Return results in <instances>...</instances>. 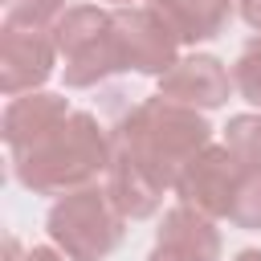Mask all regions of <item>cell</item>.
Here are the masks:
<instances>
[{
	"mask_svg": "<svg viewBox=\"0 0 261 261\" xmlns=\"http://www.w3.org/2000/svg\"><path fill=\"white\" fill-rule=\"evenodd\" d=\"M147 261H220V232L216 220L175 204L163 212L159 232H155V249Z\"/></svg>",
	"mask_w": 261,
	"mask_h": 261,
	"instance_id": "cell-9",
	"label": "cell"
},
{
	"mask_svg": "<svg viewBox=\"0 0 261 261\" xmlns=\"http://www.w3.org/2000/svg\"><path fill=\"white\" fill-rule=\"evenodd\" d=\"M224 143L245 163H261V114H237V118H228Z\"/></svg>",
	"mask_w": 261,
	"mask_h": 261,
	"instance_id": "cell-15",
	"label": "cell"
},
{
	"mask_svg": "<svg viewBox=\"0 0 261 261\" xmlns=\"http://www.w3.org/2000/svg\"><path fill=\"white\" fill-rule=\"evenodd\" d=\"M232 90V69H224V61L212 53L179 57L167 73H159V94L192 110H216L228 102Z\"/></svg>",
	"mask_w": 261,
	"mask_h": 261,
	"instance_id": "cell-8",
	"label": "cell"
},
{
	"mask_svg": "<svg viewBox=\"0 0 261 261\" xmlns=\"http://www.w3.org/2000/svg\"><path fill=\"white\" fill-rule=\"evenodd\" d=\"M232 86L237 94L261 110V37H249L232 61Z\"/></svg>",
	"mask_w": 261,
	"mask_h": 261,
	"instance_id": "cell-14",
	"label": "cell"
},
{
	"mask_svg": "<svg viewBox=\"0 0 261 261\" xmlns=\"http://www.w3.org/2000/svg\"><path fill=\"white\" fill-rule=\"evenodd\" d=\"M106 4H114V8H122V4H151V0H106Z\"/></svg>",
	"mask_w": 261,
	"mask_h": 261,
	"instance_id": "cell-19",
	"label": "cell"
},
{
	"mask_svg": "<svg viewBox=\"0 0 261 261\" xmlns=\"http://www.w3.org/2000/svg\"><path fill=\"white\" fill-rule=\"evenodd\" d=\"M208 143L212 126L200 110L163 94L143 98L110 130V167L102 188L126 220H147L163 208V196L175 192L179 171Z\"/></svg>",
	"mask_w": 261,
	"mask_h": 261,
	"instance_id": "cell-1",
	"label": "cell"
},
{
	"mask_svg": "<svg viewBox=\"0 0 261 261\" xmlns=\"http://www.w3.org/2000/svg\"><path fill=\"white\" fill-rule=\"evenodd\" d=\"M65 114H69V98H61V94L29 90V94L8 98V106H4V114H0L4 147H8V151H16V147L33 143V139H37V135H45L49 126H57Z\"/></svg>",
	"mask_w": 261,
	"mask_h": 261,
	"instance_id": "cell-10",
	"label": "cell"
},
{
	"mask_svg": "<svg viewBox=\"0 0 261 261\" xmlns=\"http://www.w3.org/2000/svg\"><path fill=\"white\" fill-rule=\"evenodd\" d=\"M12 175L33 196H65L73 188L94 184L110 167V130L90 110H69L57 126L37 135L33 143L8 151Z\"/></svg>",
	"mask_w": 261,
	"mask_h": 261,
	"instance_id": "cell-2",
	"label": "cell"
},
{
	"mask_svg": "<svg viewBox=\"0 0 261 261\" xmlns=\"http://www.w3.org/2000/svg\"><path fill=\"white\" fill-rule=\"evenodd\" d=\"M57 57H61V53H57L53 33L4 24V29H0V90H4L8 98L29 94V90H41V86L53 77Z\"/></svg>",
	"mask_w": 261,
	"mask_h": 261,
	"instance_id": "cell-7",
	"label": "cell"
},
{
	"mask_svg": "<svg viewBox=\"0 0 261 261\" xmlns=\"http://www.w3.org/2000/svg\"><path fill=\"white\" fill-rule=\"evenodd\" d=\"M45 228L69 261H106L126 237V216L114 208L106 188L86 184L57 196V204L45 216Z\"/></svg>",
	"mask_w": 261,
	"mask_h": 261,
	"instance_id": "cell-3",
	"label": "cell"
},
{
	"mask_svg": "<svg viewBox=\"0 0 261 261\" xmlns=\"http://www.w3.org/2000/svg\"><path fill=\"white\" fill-rule=\"evenodd\" d=\"M232 261H261V249H241Z\"/></svg>",
	"mask_w": 261,
	"mask_h": 261,
	"instance_id": "cell-18",
	"label": "cell"
},
{
	"mask_svg": "<svg viewBox=\"0 0 261 261\" xmlns=\"http://www.w3.org/2000/svg\"><path fill=\"white\" fill-rule=\"evenodd\" d=\"M237 12H241V20H245L249 29L261 33V0H237Z\"/></svg>",
	"mask_w": 261,
	"mask_h": 261,
	"instance_id": "cell-17",
	"label": "cell"
},
{
	"mask_svg": "<svg viewBox=\"0 0 261 261\" xmlns=\"http://www.w3.org/2000/svg\"><path fill=\"white\" fill-rule=\"evenodd\" d=\"M53 41H57V53L65 61L61 77H65L69 90H86V86H98L110 73H126L110 8H98V4L65 8L61 20L53 24Z\"/></svg>",
	"mask_w": 261,
	"mask_h": 261,
	"instance_id": "cell-4",
	"label": "cell"
},
{
	"mask_svg": "<svg viewBox=\"0 0 261 261\" xmlns=\"http://www.w3.org/2000/svg\"><path fill=\"white\" fill-rule=\"evenodd\" d=\"M65 8H69V0H8L4 4V24L53 33V24L61 20Z\"/></svg>",
	"mask_w": 261,
	"mask_h": 261,
	"instance_id": "cell-13",
	"label": "cell"
},
{
	"mask_svg": "<svg viewBox=\"0 0 261 261\" xmlns=\"http://www.w3.org/2000/svg\"><path fill=\"white\" fill-rule=\"evenodd\" d=\"M241 171H245V159L228 147V143H208L175 179V196L179 204L212 216V220H228L232 212V196H237V184H241Z\"/></svg>",
	"mask_w": 261,
	"mask_h": 261,
	"instance_id": "cell-6",
	"label": "cell"
},
{
	"mask_svg": "<svg viewBox=\"0 0 261 261\" xmlns=\"http://www.w3.org/2000/svg\"><path fill=\"white\" fill-rule=\"evenodd\" d=\"M110 12H114V37H118L122 69L159 77L179 61L175 57L179 37L155 4H122V8H110Z\"/></svg>",
	"mask_w": 261,
	"mask_h": 261,
	"instance_id": "cell-5",
	"label": "cell"
},
{
	"mask_svg": "<svg viewBox=\"0 0 261 261\" xmlns=\"http://www.w3.org/2000/svg\"><path fill=\"white\" fill-rule=\"evenodd\" d=\"M175 29L179 45H200L224 33L232 16V0H151Z\"/></svg>",
	"mask_w": 261,
	"mask_h": 261,
	"instance_id": "cell-11",
	"label": "cell"
},
{
	"mask_svg": "<svg viewBox=\"0 0 261 261\" xmlns=\"http://www.w3.org/2000/svg\"><path fill=\"white\" fill-rule=\"evenodd\" d=\"M8 257L4 261H65V253L61 249H49V245H33V249H20V241L16 237H8Z\"/></svg>",
	"mask_w": 261,
	"mask_h": 261,
	"instance_id": "cell-16",
	"label": "cell"
},
{
	"mask_svg": "<svg viewBox=\"0 0 261 261\" xmlns=\"http://www.w3.org/2000/svg\"><path fill=\"white\" fill-rule=\"evenodd\" d=\"M228 224L232 228H261V163H245L237 196H232Z\"/></svg>",
	"mask_w": 261,
	"mask_h": 261,
	"instance_id": "cell-12",
	"label": "cell"
}]
</instances>
